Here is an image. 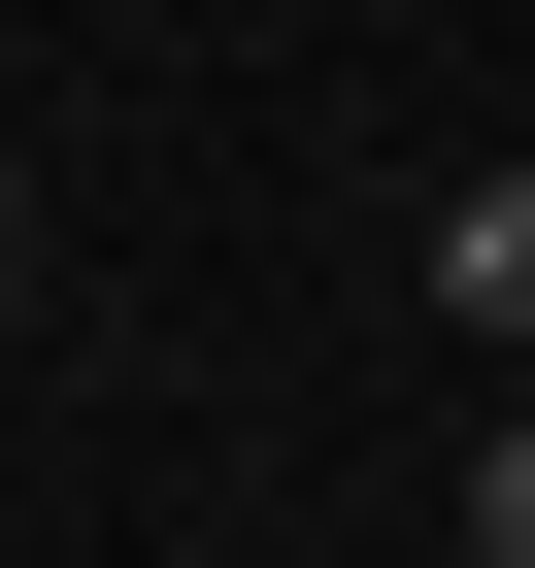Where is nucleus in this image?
Masks as SVG:
<instances>
[{
  "label": "nucleus",
  "instance_id": "nucleus-2",
  "mask_svg": "<svg viewBox=\"0 0 535 568\" xmlns=\"http://www.w3.org/2000/svg\"><path fill=\"white\" fill-rule=\"evenodd\" d=\"M468 568H535V402H502V435H468Z\"/></svg>",
  "mask_w": 535,
  "mask_h": 568
},
{
  "label": "nucleus",
  "instance_id": "nucleus-1",
  "mask_svg": "<svg viewBox=\"0 0 535 568\" xmlns=\"http://www.w3.org/2000/svg\"><path fill=\"white\" fill-rule=\"evenodd\" d=\"M435 302H468V335H535V168H468V201H435Z\"/></svg>",
  "mask_w": 535,
  "mask_h": 568
},
{
  "label": "nucleus",
  "instance_id": "nucleus-3",
  "mask_svg": "<svg viewBox=\"0 0 535 568\" xmlns=\"http://www.w3.org/2000/svg\"><path fill=\"white\" fill-rule=\"evenodd\" d=\"M0 234H34V201H0Z\"/></svg>",
  "mask_w": 535,
  "mask_h": 568
}]
</instances>
